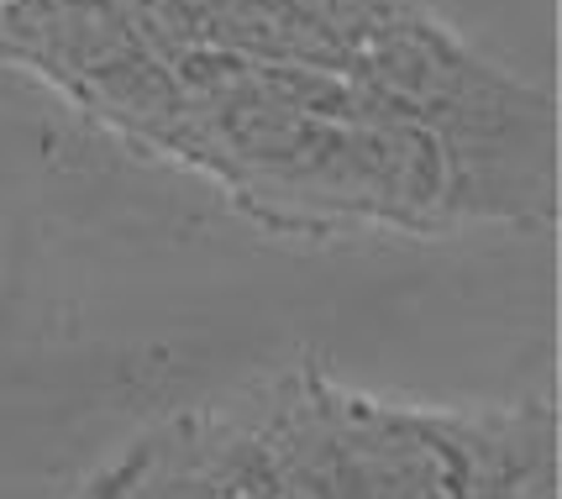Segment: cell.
I'll use <instances>...</instances> for the list:
<instances>
[{
  "instance_id": "obj_2",
  "label": "cell",
  "mask_w": 562,
  "mask_h": 499,
  "mask_svg": "<svg viewBox=\"0 0 562 499\" xmlns=\"http://www.w3.org/2000/svg\"><path fill=\"white\" fill-rule=\"evenodd\" d=\"M441 447L458 499H558V426L552 405L520 410H416Z\"/></svg>"
},
{
  "instance_id": "obj_1",
  "label": "cell",
  "mask_w": 562,
  "mask_h": 499,
  "mask_svg": "<svg viewBox=\"0 0 562 499\" xmlns=\"http://www.w3.org/2000/svg\"><path fill=\"white\" fill-rule=\"evenodd\" d=\"M358 75L437 143L452 222H558V105L531 79L441 26L426 0L394 11L347 48Z\"/></svg>"
},
{
  "instance_id": "obj_3",
  "label": "cell",
  "mask_w": 562,
  "mask_h": 499,
  "mask_svg": "<svg viewBox=\"0 0 562 499\" xmlns=\"http://www.w3.org/2000/svg\"><path fill=\"white\" fill-rule=\"evenodd\" d=\"M300 5H311L321 22L337 32V43L352 48L368 26H379L384 16H394V11H411V5H420V0H300Z\"/></svg>"
}]
</instances>
